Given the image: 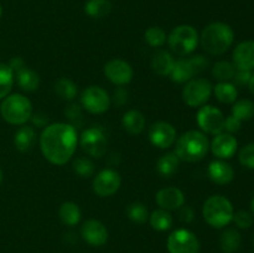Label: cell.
Masks as SVG:
<instances>
[{"mask_svg": "<svg viewBox=\"0 0 254 253\" xmlns=\"http://www.w3.org/2000/svg\"><path fill=\"white\" fill-rule=\"evenodd\" d=\"M77 143L76 128L68 123L49 124L40 135L42 155L54 165H64L73 156Z\"/></svg>", "mask_w": 254, "mask_h": 253, "instance_id": "6da1fadb", "label": "cell"}, {"mask_svg": "<svg viewBox=\"0 0 254 253\" xmlns=\"http://www.w3.org/2000/svg\"><path fill=\"white\" fill-rule=\"evenodd\" d=\"M201 45L208 55L220 56L228 51L235 41V32L230 25L216 21L208 24L201 32Z\"/></svg>", "mask_w": 254, "mask_h": 253, "instance_id": "7a4b0ae2", "label": "cell"}, {"mask_svg": "<svg viewBox=\"0 0 254 253\" xmlns=\"http://www.w3.org/2000/svg\"><path fill=\"white\" fill-rule=\"evenodd\" d=\"M210 141L203 131L189 130L179 136L176 141L175 154L179 159L188 163H196L202 160L208 153Z\"/></svg>", "mask_w": 254, "mask_h": 253, "instance_id": "3957f363", "label": "cell"}, {"mask_svg": "<svg viewBox=\"0 0 254 253\" xmlns=\"http://www.w3.org/2000/svg\"><path fill=\"white\" fill-rule=\"evenodd\" d=\"M233 205L226 196L213 195L205 201L202 216L206 222L213 228H223L232 222Z\"/></svg>", "mask_w": 254, "mask_h": 253, "instance_id": "277c9868", "label": "cell"}, {"mask_svg": "<svg viewBox=\"0 0 254 253\" xmlns=\"http://www.w3.org/2000/svg\"><path fill=\"white\" fill-rule=\"evenodd\" d=\"M0 113L5 122L14 126H22L32 116V104L27 97L15 93L6 96L0 106Z\"/></svg>", "mask_w": 254, "mask_h": 253, "instance_id": "5b68a950", "label": "cell"}, {"mask_svg": "<svg viewBox=\"0 0 254 253\" xmlns=\"http://www.w3.org/2000/svg\"><path fill=\"white\" fill-rule=\"evenodd\" d=\"M197 30L191 25H179L168 36V44L171 51L179 56H186L195 51L198 44Z\"/></svg>", "mask_w": 254, "mask_h": 253, "instance_id": "8992f818", "label": "cell"}, {"mask_svg": "<svg viewBox=\"0 0 254 253\" xmlns=\"http://www.w3.org/2000/svg\"><path fill=\"white\" fill-rule=\"evenodd\" d=\"M210 61L202 55H195L190 59H181L175 62L170 77L176 83H185L192 79L196 74L202 73Z\"/></svg>", "mask_w": 254, "mask_h": 253, "instance_id": "52a82bcc", "label": "cell"}, {"mask_svg": "<svg viewBox=\"0 0 254 253\" xmlns=\"http://www.w3.org/2000/svg\"><path fill=\"white\" fill-rule=\"evenodd\" d=\"M212 93V84L206 78H192L183 89V99L189 107L205 106Z\"/></svg>", "mask_w": 254, "mask_h": 253, "instance_id": "ba28073f", "label": "cell"}, {"mask_svg": "<svg viewBox=\"0 0 254 253\" xmlns=\"http://www.w3.org/2000/svg\"><path fill=\"white\" fill-rule=\"evenodd\" d=\"M169 253H198L200 252V242L195 233L186 228L171 232L166 242Z\"/></svg>", "mask_w": 254, "mask_h": 253, "instance_id": "9c48e42d", "label": "cell"}, {"mask_svg": "<svg viewBox=\"0 0 254 253\" xmlns=\"http://www.w3.org/2000/svg\"><path fill=\"white\" fill-rule=\"evenodd\" d=\"M81 104L89 113L102 114L109 109L111 97L102 87L89 86L82 92Z\"/></svg>", "mask_w": 254, "mask_h": 253, "instance_id": "30bf717a", "label": "cell"}, {"mask_svg": "<svg viewBox=\"0 0 254 253\" xmlns=\"http://www.w3.org/2000/svg\"><path fill=\"white\" fill-rule=\"evenodd\" d=\"M197 124L201 130L207 134L217 135V134L223 133L225 130V117L223 113L218 108L213 106L200 107L197 112Z\"/></svg>", "mask_w": 254, "mask_h": 253, "instance_id": "8fae6325", "label": "cell"}, {"mask_svg": "<svg viewBox=\"0 0 254 253\" xmlns=\"http://www.w3.org/2000/svg\"><path fill=\"white\" fill-rule=\"evenodd\" d=\"M79 143H81L82 149L88 155L94 156V158L103 156L107 151V145H108L106 133L101 126H91V128L86 129L81 134Z\"/></svg>", "mask_w": 254, "mask_h": 253, "instance_id": "7c38bea8", "label": "cell"}, {"mask_svg": "<svg viewBox=\"0 0 254 253\" xmlns=\"http://www.w3.org/2000/svg\"><path fill=\"white\" fill-rule=\"evenodd\" d=\"M121 175L118 171L113 169H104L97 174L96 178L93 179L92 188L93 191L101 197H109L114 195L121 188Z\"/></svg>", "mask_w": 254, "mask_h": 253, "instance_id": "4fadbf2b", "label": "cell"}, {"mask_svg": "<svg viewBox=\"0 0 254 253\" xmlns=\"http://www.w3.org/2000/svg\"><path fill=\"white\" fill-rule=\"evenodd\" d=\"M149 139L159 149H168L176 141V130L168 122H155L149 128Z\"/></svg>", "mask_w": 254, "mask_h": 253, "instance_id": "5bb4252c", "label": "cell"}, {"mask_svg": "<svg viewBox=\"0 0 254 253\" xmlns=\"http://www.w3.org/2000/svg\"><path fill=\"white\" fill-rule=\"evenodd\" d=\"M104 74L112 83L117 86L128 84L133 78V68L127 61L121 59H113L104 66Z\"/></svg>", "mask_w": 254, "mask_h": 253, "instance_id": "9a60e30c", "label": "cell"}, {"mask_svg": "<svg viewBox=\"0 0 254 253\" xmlns=\"http://www.w3.org/2000/svg\"><path fill=\"white\" fill-rule=\"evenodd\" d=\"M210 148L216 158L226 160V159H231L236 154L238 149V141L232 134L220 133L212 139Z\"/></svg>", "mask_w": 254, "mask_h": 253, "instance_id": "2e32d148", "label": "cell"}, {"mask_svg": "<svg viewBox=\"0 0 254 253\" xmlns=\"http://www.w3.org/2000/svg\"><path fill=\"white\" fill-rule=\"evenodd\" d=\"M82 238L93 247H101L108 240V230L98 220H87L81 228Z\"/></svg>", "mask_w": 254, "mask_h": 253, "instance_id": "e0dca14e", "label": "cell"}, {"mask_svg": "<svg viewBox=\"0 0 254 253\" xmlns=\"http://www.w3.org/2000/svg\"><path fill=\"white\" fill-rule=\"evenodd\" d=\"M232 60L236 69H243V71L254 69V41L247 40L240 42L233 50Z\"/></svg>", "mask_w": 254, "mask_h": 253, "instance_id": "ac0fdd59", "label": "cell"}, {"mask_svg": "<svg viewBox=\"0 0 254 253\" xmlns=\"http://www.w3.org/2000/svg\"><path fill=\"white\" fill-rule=\"evenodd\" d=\"M159 207L166 211H176L185 203V195L179 188H164L155 196Z\"/></svg>", "mask_w": 254, "mask_h": 253, "instance_id": "d6986e66", "label": "cell"}, {"mask_svg": "<svg viewBox=\"0 0 254 253\" xmlns=\"http://www.w3.org/2000/svg\"><path fill=\"white\" fill-rule=\"evenodd\" d=\"M208 178L218 185H227L235 178V170L232 166L225 160H213L211 161L207 168Z\"/></svg>", "mask_w": 254, "mask_h": 253, "instance_id": "ffe728a7", "label": "cell"}, {"mask_svg": "<svg viewBox=\"0 0 254 253\" xmlns=\"http://www.w3.org/2000/svg\"><path fill=\"white\" fill-rule=\"evenodd\" d=\"M175 59H174L170 52L165 51V50H160V51L153 55L150 64L151 68L156 74L161 77H166L171 74V71L175 66Z\"/></svg>", "mask_w": 254, "mask_h": 253, "instance_id": "44dd1931", "label": "cell"}, {"mask_svg": "<svg viewBox=\"0 0 254 253\" xmlns=\"http://www.w3.org/2000/svg\"><path fill=\"white\" fill-rule=\"evenodd\" d=\"M122 124H123V128L129 134L136 135V134H140L145 128V117L141 112L136 111V109H131V111H128L124 114L123 119H122Z\"/></svg>", "mask_w": 254, "mask_h": 253, "instance_id": "7402d4cb", "label": "cell"}, {"mask_svg": "<svg viewBox=\"0 0 254 253\" xmlns=\"http://www.w3.org/2000/svg\"><path fill=\"white\" fill-rule=\"evenodd\" d=\"M180 159L175 153H166L158 159L156 163V170L159 175L163 178H171L175 175L179 170Z\"/></svg>", "mask_w": 254, "mask_h": 253, "instance_id": "603a6c76", "label": "cell"}, {"mask_svg": "<svg viewBox=\"0 0 254 253\" xmlns=\"http://www.w3.org/2000/svg\"><path fill=\"white\" fill-rule=\"evenodd\" d=\"M16 74V81L17 86L25 92H34L39 88L40 86V77L32 69L27 68L26 66L22 67L21 69H19L17 72H15Z\"/></svg>", "mask_w": 254, "mask_h": 253, "instance_id": "cb8c5ba5", "label": "cell"}, {"mask_svg": "<svg viewBox=\"0 0 254 253\" xmlns=\"http://www.w3.org/2000/svg\"><path fill=\"white\" fill-rule=\"evenodd\" d=\"M59 216L64 225L72 227L81 221V208L76 202L66 201L60 206Z\"/></svg>", "mask_w": 254, "mask_h": 253, "instance_id": "d4e9b609", "label": "cell"}, {"mask_svg": "<svg viewBox=\"0 0 254 253\" xmlns=\"http://www.w3.org/2000/svg\"><path fill=\"white\" fill-rule=\"evenodd\" d=\"M35 140H36V133L32 126H24L21 128L17 129L14 136V144L15 148L19 151H27L32 148Z\"/></svg>", "mask_w": 254, "mask_h": 253, "instance_id": "484cf974", "label": "cell"}, {"mask_svg": "<svg viewBox=\"0 0 254 253\" xmlns=\"http://www.w3.org/2000/svg\"><path fill=\"white\" fill-rule=\"evenodd\" d=\"M242 237L236 228H226L220 237L221 250L225 253H235L240 250Z\"/></svg>", "mask_w": 254, "mask_h": 253, "instance_id": "4316f807", "label": "cell"}, {"mask_svg": "<svg viewBox=\"0 0 254 253\" xmlns=\"http://www.w3.org/2000/svg\"><path fill=\"white\" fill-rule=\"evenodd\" d=\"M216 98L225 104L235 103L238 97V89L231 82H218L213 88Z\"/></svg>", "mask_w": 254, "mask_h": 253, "instance_id": "83f0119b", "label": "cell"}, {"mask_svg": "<svg viewBox=\"0 0 254 253\" xmlns=\"http://www.w3.org/2000/svg\"><path fill=\"white\" fill-rule=\"evenodd\" d=\"M149 221H150L151 227L155 231H160V232L170 230L174 222L170 211L163 210V208L153 211V213L149 216Z\"/></svg>", "mask_w": 254, "mask_h": 253, "instance_id": "f1b7e54d", "label": "cell"}, {"mask_svg": "<svg viewBox=\"0 0 254 253\" xmlns=\"http://www.w3.org/2000/svg\"><path fill=\"white\" fill-rule=\"evenodd\" d=\"M112 4L109 0H87L84 12L93 19H102L111 12Z\"/></svg>", "mask_w": 254, "mask_h": 253, "instance_id": "f546056e", "label": "cell"}, {"mask_svg": "<svg viewBox=\"0 0 254 253\" xmlns=\"http://www.w3.org/2000/svg\"><path fill=\"white\" fill-rule=\"evenodd\" d=\"M55 92L64 101H73L77 96V84L72 79L62 77L55 84Z\"/></svg>", "mask_w": 254, "mask_h": 253, "instance_id": "4dcf8cb0", "label": "cell"}, {"mask_svg": "<svg viewBox=\"0 0 254 253\" xmlns=\"http://www.w3.org/2000/svg\"><path fill=\"white\" fill-rule=\"evenodd\" d=\"M232 116L241 122L250 121L254 117V103L251 99H240L233 103Z\"/></svg>", "mask_w": 254, "mask_h": 253, "instance_id": "1f68e13d", "label": "cell"}, {"mask_svg": "<svg viewBox=\"0 0 254 253\" xmlns=\"http://www.w3.org/2000/svg\"><path fill=\"white\" fill-rule=\"evenodd\" d=\"M236 73L235 64L228 61H218L212 67V76L220 82H228Z\"/></svg>", "mask_w": 254, "mask_h": 253, "instance_id": "d6a6232c", "label": "cell"}, {"mask_svg": "<svg viewBox=\"0 0 254 253\" xmlns=\"http://www.w3.org/2000/svg\"><path fill=\"white\" fill-rule=\"evenodd\" d=\"M14 84V72L9 64L0 62V99L9 96Z\"/></svg>", "mask_w": 254, "mask_h": 253, "instance_id": "836d02e7", "label": "cell"}, {"mask_svg": "<svg viewBox=\"0 0 254 253\" xmlns=\"http://www.w3.org/2000/svg\"><path fill=\"white\" fill-rule=\"evenodd\" d=\"M126 212L129 220L133 221L134 223H138V225L146 222V220L149 218L148 208H146V206L141 202H131L130 205L127 207Z\"/></svg>", "mask_w": 254, "mask_h": 253, "instance_id": "e575fe53", "label": "cell"}, {"mask_svg": "<svg viewBox=\"0 0 254 253\" xmlns=\"http://www.w3.org/2000/svg\"><path fill=\"white\" fill-rule=\"evenodd\" d=\"M145 41L151 47H160L166 42V32L159 26H151L145 31Z\"/></svg>", "mask_w": 254, "mask_h": 253, "instance_id": "d590c367", "label": "cell"}, {"mask_svg": "<svg viewBox=\"0 0 254 253\" xmlns=\"http://www.w3.org/2000/svg\"><path fill=\"white\" fill-rule=\"evenodd\" d=\"M73 170L81 178H89L94 173V164L91 159L81 156L73 161Z\"/></svg>", "mask_w": 254, "mask_h": 253, "instance_id": "8d00e7d4", "label": "cell"}, {"mask_svg": "<svg viewBox=\"0 0 254 253\" xmlns=\"http://www.w3.org/2000/svg\"><path fill=\"white\" fill-rule=\"evenodd\" d=\"M238 160L241 165L246 169H252L254 170V143H250L243 146L238 153Z\"/></svg>", "mask_w": 254, "mask_h": 253, "instance_id": "74e56055", "label": "cell"}, {"mask_svg": "<svg viewBox=\"0 0 254 253\" xmlns=\"http://www.w3.org/2000/svg\"><path fill=\"white\" fill-rule=\"evenodd\" d=\"M232 221L236 223V226L238 228H241V230H247V228H250L253 225V215L251 212H248V211L240 210L233 213Z\"/></svg>", "mask_w": 254, "mask_h": 253, "instance_id": "f35d334b", "label": "cell"}, {"mask_svg": "<svg viewBox=\"0 0 254 253\" xmlns=\"http://www.w3.org/2000/svg\"><path fill=\"white\" fill-rule=\"evenodd\" d=\"M64 116H66V118H68L73 124L81 126L82 111L81 107H79L78 104H69V106L64 109ZM73 124H72V126H73Z\"/></svg>", "mask_w": 254, "mask_h": 253, "instance_id": "ab89813d", "label": "cell"}, {"mask_svg": "<svg viewBox=\"0 0 254 253\" xmlns=\"http://www.w3.org/2000/svg\"><path fill=\"white\" fill-rule=\"evenodd\" d=\"M251 77H252V71H243V69H236V73L233 76V81H235V86H248L251 81Z\"/></svg>", "mask_w": 254, "mask_h": 253, "instance_id": "60d3db41", "label": "cell"}, {"mask_svg": "<svg viewBox=\"0 0 254 253\" xmlns=\"http://www.w3.org/2000/svg\"><path fill=\"white\" fill-rule=\"evenodd\" d=\"M241 126H242V122H241L240 119L235 118L233 116H230L227 117V118H225V130L227 131V133L230 134L237 133V131L241 129Z\"/></svg>", "mask_w": 254, "mask_h": 253, "instance_id": "b9f144b4", "label": "cell"}, {"mask_svg": "<svg viewBox=\"0 0 254 253\" xmlns=\"http://www.w3.org/2000/svg\"><path fill=\"white\" fill-rule=\"evenodd\" d=\"M30 119H31L34 126H37V128H45V126H49V117L44 112H36L35 114H32Z\"/></svg>", "mask_w": 254, "mask_h": 253, "instance_id": "7bdbcfd3", "label": "cell"}, {"mask_svg": "<svg viewBox=\"0 0 254 253\" xmlns=\"http://www.w3.org/2000/svg\"><path fill=\"white\" fill-rule=\"evenodd\" d=\"M179 218H180L183 222H191L193 220V211L190 206H181L179 208Z\"/></svg>", "mask_w": 254, "mask_h": 253, "instance_id": "ee69618b", "label": "cell"}, {"mask_svg": "<svg viewBox=\"0 0 254 253\" xmlns=\"http://www.w3.org/2000/svg\"><path fill=\"white\" fill-rule=\"evenodd\" d=\"M128 101V92L126 91L124 88H118L116 92H114V102L119 106L124 104L126 102Z\"/></svg>", "mask_w": 254, "mask_h": 253, "instance_id": "f6af8a7d", "label": "cell"}, {"mask_svg": "<svg viewBox=\"0 0 254 253\" xmlns=\"http://www.w3.org/2000/svg\"><path fill=\"white\" fill-rule=\"evenodd\" d=\"M9 67L12 69V72H17L19 69H21L22 67H25V62L21 57H12L9 62Z\"/></svg>", "mask_w": 254, "mask_h": 253, "instance_id": "bcb514c9", "label": "cell"}, {"mask_svg": "<svg viewBox=\"0 0 254 253\" xmlns=\"http://www.w3.org/2000/svg\"><path fill=\"white\" fill-rule=\"evenodd\" d=\"M248 88H250L251 93L254 96V73H252V77H251V81L250 83H248Z\"/></svg>", "mask_w": 254, "mask_h": 253, "instance_id": "7dc6e473", "label": "cell"}, {"mask_svg": "<svg viewBox=\"0 0 254 253\" xmlns=\"http://www.w3.org/2000/svg\"><path fill=\"white\" fill-rule=\"evenodd\" d=\"M251 211H252V215L254 216V196L252 197V200H251Z\"/></svg>", "mask_w": 254, "mask_h": 253, "instance_id": "c3c4849f", "label": "cell"}, {"mask_svg": "<svg viewBox=\"0 0 254 253\" xmlns=\"http://www.w3.org/2000/svg\"><path fill=\"white\" fill-rule=\"evenodd\" d=\"M2 178H4V173H2V170H1V169H0V184H1Z\"/></svg>", "mask_w": 254, "mask_h": 253, "instance_id": "681fc988", "label": "cell"}, {"mask_svg": "<svg viewBox=\"0 0 254 253\" xmlns=\"http://www.w3.org/2000/svg\"><path fill=\"white\" fill-rule=\"evenodd\" d=\"M1 14H2V7L1 5H0V17H1Z\"/></svg>", "mask_w": 254, "mask_h": 253, "instance_id": "f907efd6", "label": "cell"}, {"mask_svg": "<svg viewBox=\"0 0 254 253\" xmlns=\"http://www.w3.org/2000/svg\"><path fill=\"white\" fill-rule=\"evenodd\" d=\"M253 246H254V240H253Z\"/></svg>", "mask_w": 254, "mask_h": 253, "instance_id": "816d5d0a", "label": "cell"}]
</instances>
